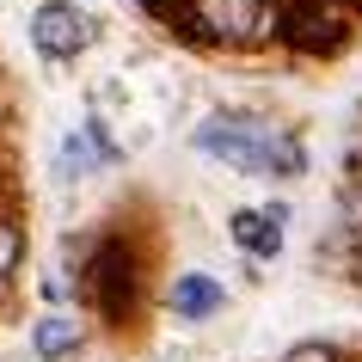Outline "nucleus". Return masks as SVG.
I'll return each instance as SVG.
<instances>
[{
  "mask_svg": "<svg viewBox=\"0 0 362 362\" xmlns=\"http://www.w3.org/2000/svg\"><path fill=\"white\" fill-rule=\"evenodd\" d=\"M191 148L221 160L233 172H252V178H301L307 172V141L295 129H270L258 117L240 111H215L191 129Z\"/></svg>",
  "mask_w": 362,
  "mask_h": 362,
  "instance_id": "nucleus-1",
  "label": "nucleus"
},
{
  "mask_svg": "<svg viewBox=\"0 0 362 362\" xmlns=\"http://www.w3.org/2000/svg\"><path fill=\"white\" fill-rule=\"evenodd\" d=\"M80 295L98 307V320L111 325H129L148 283H141V252H135L129 233H98L86 264H80Z\"/></svg>",
  "mask_w": 362,
  "mask_h": 362,
  "instance_id": "nucleus-2",
  "label": "nucleus"
},
{
  "mask_svg": "<svg viewBox=\"0 0 362 362\" xmlns=\"http://www.w3.org/2000/svg\"><path fill=\"white\" fill-rule=\"evenodd\" d=\"M191 31L233 49H252L283 31V6L276 0H191Z\"/></svg>",
  "mask_w": 362,
  "mask_h": 362,
  "instance_id": "nucleus-3",
  "label": "nucleus"
},
{
  "mask_svg": "<svg viewBox=\"0 0 362 362\" xmlns=\"http://www.w3.org/2000/svg\"><path fill=\"white\" fill-rule=\"evenodd\" d=\"M283 37L301 56H332L350 43V0H295L283 19Z\"/></svg>",
  "mask_w": 362,
  "mask_h": 362,
  "instance_id": "nucleus-4",
  "label": "nucleus"
},
{
  "mask_svg": "<svg viewBox=\"0 0 362 362\" xmlns=\"http://www.w3.org/2000/svg\"><path fill=\"white\" fill-rule=\"evenodd\" d=\"M98 37V25L80 13V6H68V0H43L37 6V19H31V43H37L49 62H74L86 56Z\"/></svg>",
  "mask_w": 362,
  "mask_h": 362,
  "instance_id": "nucleus-5",
  "label": "nucleus"
},
{
  "mask_svg": "<svg viewBox=\"0 0 362 362\" xmlns=\"http://www.w3.org/2000/svg\"><path fill=\"white\" fill-rule=\"evenodd\" d=\"M166 307H172V320H185V325H203V320H215V313L228 307V288L215 283L209 270H185V276L172 283Z\"/></svg>",
  "mask_w": 362,
  "mask_h": 362,
  "instance_id": "nucleus-6",
  "label": "nucleus"
},
{
  "mask_svg": "<svg viewBox=\"0 0 362 362\" xmlns=\"http://www.w3.org/2000/svg\"><path fill=\"white\" fill-rule=\"evenodd\" d=\"M283 221H288V209L270 203V209H240L228 228H233V246L246 258H276L283 252Z\"/></svg>",
  "mask_w": 362,
  "mask_h": 362,
  "instance_id": "nucleus-7",
  "label": "nucleus"
},
{
  "mask_svg": "<svg viewBox=\"0 0 362 362\" xmlns=\"http://www.w3.org/2000/svg\"><path fill=\"white\" fill-rule=\"evenodd\" d=\"M80 338H86V332H80L68 313H43V320L31 325V350H37L43 362H68L80 350Z\"/></svg>",
  "mask_w": 362,
  "mask_h": 362,
  "instance_id": "nucleus-8",
  "label": "nucleus"
},
{
  "mask_svg": "<svg viewBox=\"0 0 362 362\" xmlns=\"http://www.w3.org/2000/svg\"><path fill=\"white\" fill-rule=\"evenodd\" d=\"M338 233L350 240V246L362 240V172H350L344 191H338Z\"/></svg>",
  "mask_w": 362,
  "mask_h": 362,
  "instance_id": "nucleus-9",
  "label": "nucleus"
},
{
  "mask_svg": "<svg viewBox=\"0 0 362 362\" xmlns=\"http://www.w3.org/2000/svg\"><path fill=\"white\" fill-rule=\"evenodd\" d=\"M19 264H25V233H19V221H6V215H0V295L13 288Z\"/></svg>",
  "mask_w": 362,
  "mask_h": 362,
  "instance_id": "nucleus-10",
  "label": "nucleus"
},
{
  "mask_svg": "<svg viewBox=\"0 0 362 362\" xmlns=\"http://www.w3.org/2000/svg\"><path fill=\"white\" fill-rule=\"evenodd\" d=\"M283 362H344L338 350H332V344H320V338H307V344H295V350H288Z\"/></svg>",
  "mask_w": 362,
  "mask_h": 362,
  "instance_id": "nucleus-11",
  "label": "nucleus"
}]
</instances>
